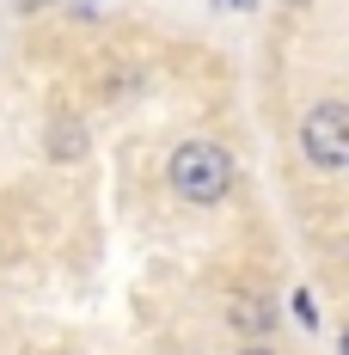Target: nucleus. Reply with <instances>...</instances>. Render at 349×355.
Listing matches in <instances>:
<instances>
[{
    "instance_id": "f03ea898",
    "label": "nucleus",
    "mask_w": 349,
    "mask_h": 355,
    "mask_svg": "<svg viewBox=\"0 0 349 355\" xmlns=\"http://www.w3.org/2000/svg\"><path fill=\"white\" fill-rule=\"evenodd\" d=\"M300 153H307L313 172H343V159H349V110L337 105V98H325V105L307 110V123H300Z\"/></svg>"
},
{
    "instance_id": "423d86ee",
    "label": "nucleus",
    "mask_w": 349,
    "mask_h": 355,
    "mask_svg": "<svg viewBox=\"0 0 349 355\" xmlns=\"http://www.w3.org/2000/svg\"><path fill=\"white\" fill-rule=\"evenodd\" d=\"M239 355H276V349H264V343H251V349H239Z\"/></svg>"
},
{
    "instance_id": "0eeeda50",
    "label": "nucleus",
    "mask_w": 349,
    "mask_h": 355,
    "mask_svg": "<svg viewBox=\"0 0 349 355\" xmlns=\"http://www.w3.org/2000/svg\"><path fill=\"white\" fill-rule=\"evenodd\" d=\"M227 6H239V12H245V6H257V0H227Z\"/></svg>"
},
{
    "instance_id": "f257e3e1",
    "label": "nucleus",
    "mask_w": 349,
    "mask_h": 355,
    "mask_svg": "<svg viewBox=\"0 0 349 355\" xmlns=\"http://www.w3.org/2000/svg\"><path fill=\"white\" fill-rule=\"evenodd\" d=\"M166 184H172L184 202L209 209L233 190V153L221 141H178L172 159H166Z\"/></svg>"
},
{
    "instance_id": "39448f33",
    "label": "nucleus",
    "mask_w": 349,
    "mask_h": 355,
    "mask_svg": "<svg viewBox=\"0 0 349 355\" xmlns=\"http://www.w3.org/2000/svg\"><path fill=\"white\" fill-rule=\"evenodd\" d=\"M294 319L307 324V331H313V324H318V306H313V294H307V288L294 294Z\"/></svg>"
},
{
    "instance_id": "1a4fd4ad",
    "label": "nucleus",
    "mask_w": 349,
    "mask_h": 355,
    "mask_svg": "<svg viewBox=\"0 0 349 355\" xmlns=\"http://www.w3.org/2000/svg\"><path fill=\"white\" fill-rule=\"evenodd\" d=\"M288 6H307V0H288Z\"/></svg>"
},
{
    "instance_id": "7ed1b4c3",
    "label": "nucleus",
    "mask_w": 349,
    "mask_h": 355,
    "mask_svg": "<svg viewBox=\"0 0 349 355\" xmlns=\"http://www.w3.org/2000/svg\"><path fill=\"white\" fill-rule=\"evenodd\" d=\"M49 153H56V159H80V153H86V123H80V116H56V123H49Z\"/></svg>"
},
{
    "instance_id": "20e7f679",
    "label": "nucleus",
    "mask_w": 349,
    "mask_h": 355,
    "mask_svg": "<svg viewBox=\"0 0 349 355\" xmlns=\"http://www.w3.org/2000/svg\"><path fill=\"white\" fill-rule=\"evenodd\" d=\"M233 331H245V337H264V331H276L270 324V300H233Z\"/></svg>"
},
{
    "instance_id": "6e6552de",
    "label": "nucleus",
    "mask_w": 349,
    "mask_h": 355,
    "mask_svg": "<svg viewBox=\"0 0 349 355\" xmlns=\"http://www.w3.org/2000/svg\"><path fill=\"white\" fill-rule=\"evenodd\" d=\"M19 6H25V12H37V6H43V0H19Z\"/></svg>"
}]
</instances>
